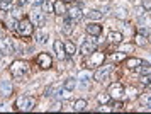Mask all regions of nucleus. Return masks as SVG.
Here are the masks:
<instances>
[{"mask_svg": "<svg viewBox=\"0 0 151 114\" xmlns=\"http://www.w3.org/2000/svg\"><path fill=\"white\" fill-rule=\"evenodd\" d=\"M15 107L19 109V111H24V113L32 111V109L36 107V99H34V97H31V95H22V97L17 99Z\"/></svg>", "mask_w": 151, "mask_h": 114, "instance_id": "nucleus-1", "label": "nucleus"}, {"mask_svg": "<svg viewBox=\"0 0 151 114\" xmlns=\"http://www.w3.org/2000/svg\"><path fill=\"white\" fill-rule=\"evenodd\" d=\"M10 73L14 75V77H17V78H21L22 75H27L29 73V63L27 61H22V60L14 61L10 65Z\"/></svg>", "mask_w": 151, "mask_h": 114, "instance_id": "nucleus-2", "label": "nucleus"}, {"mask_svg": "<svg viewBox=\"0 0 151 114\" xmlns=\"http://www.w3.org/2000/svg\"><path fill=\"white\" fill-rule=\"evenodd\" d=\"M112 70H114V65H100V67H97V72L93 73V78L97 82H105L109 80L110 73H112Z\"/></svg>", "mask_w": 151, "mask_h": 114, "instance_id": "nucleus-3", "label": "nucleus"}, {"mask_svg": "<svg viewBox=\"0 0 151 114\" xmlns=\"http://www.w3.org/2000/svg\"><path fill=\"white\" fill-rule=\"evenodd\" d=\"M17 31L24 38H31L32 36V31H34V24L31 22V19H22L17 24Z\"/></svg>", "mask_w": 151, "mask_h": 114, "instance_id": "nucleus-4", "label": "nucleus"}, {"mask_svg": "<svg viewBox=\"0 0 151 114\" xmlns=\"http://www.w3.org/2000/svg\"><path fill=\"white\" fill-rule=\"evenodd\" d=\"M105 60V54L104 53H99V51H93V53L88 54V60L85 61V65L88 68H95V67H100Z\"/></svg>", "mask_w": 151, "mask_h": 114, "instance_id": "nucleus-5", "label": "nucleus"}, {"mask_svg": "<svg viewBox=\"0 0 151 114\" xmlns=\"http://www.w3.org/2000/svg\"><path fill=\"white\" fill-rule=\"evenodd\" d=\"M36 63L37 67L42 68V70H48V68L53 67V58L49 56V53H39L36 56Z\"/></svg>", "mask_w": 151, "mask_h": 114, "instance_id": "nucleus-6", "label": "nucleus"}, {"mask_svg": "<svg viewBox=\"0 0 151 114\" xmlns=\"http://www.w3.org/2000/svg\"><path fill=\"white\" fill-rule=\"evenodd\" d=\"M31 22H32L34 26H37V27L44 26V22H46V19H44V12H42L39 7H34V9H32V12H31Z\"/></svg>", "mask_w": 151, "mask_h": 114, "instance_id": "nucleus-7", "label": "nucleus"}, {"mask_svg": "<svg viewBox=\"0 0 151 114\" xmlns=\"http://www.w3.org/2000/svg\"><path fill=\"white\" fill-rule=\"evenodd\" d=\"M12 53H15L14 41L10 39V38L0 39V54H12Z\"/></svg>", "mask_w": 151, "mask_h": 114, "instance_id": "nucleus-8", "label": "nucleus"}, {"mask_svg": "<svg viewBox=\"0 0 151 114\" xmlns=\"http://www.w3.org/2000/svg\"><path fill=\"white\" fill-rule=\"evenodd\" d=\"M126 94V89L122 87V84H112L109 87V95L110 97H114V99H121L122 95Z\"/></svg>", "mask_w": 151, "mask_h": 114, "instance_id": "nucleus-9", "label": "nucleus"}, {"mask_svg": "<svg viewBox=\"0 0 151 114\" xmlns=\"http://www.w3.org/2000/svg\"><path fill=\"white\" fill-rule=\"evenodd\" d=\"M53 49H55V54L58 60H65V56H66V51H65V44H63V41L56 39L53 43Z\"/></svg>", "mask_w": 151, "mask_h": 114, "instance_id": "nucleus-10", "label": "nucleus"}, {"mask_svg": "<svg viewBox=\"0 0 151 114\" xmlns=\"http://www.w3.org/2000/svg\"><path fill=\"white\" fill-rule=\"evenodd\" d=\"M12 90L14 89H12V84L9 80L4 78V80L0 82V97H10L12 95Z\"/></svg>", "mask_w": 151, "mask_h": 114, "instance_id": "nucleus-11", "label": "nucleus"}, {"mask_svg": "<svg viewBox=\"0 0 151 114\" xmlns=\"http://www.w3.org/2000/svg\"><path fill=\"white\" fill-rule=\"evenodd\" d=\"M141 63H143V60H139V58H127L126 60V68L131 70V72H136V70H139Z\"/></svg>", "mask_w": 151, "mask_h": 114, "instance_id": "nucleus-12", "label": "nucleus"}, {"mask_svg": "<svg viewBox=\"0 0 151 114\" xmlns=\"http://www.w3.org/2000/svg\"><path fill=\"white\" fill-rule=\"evenodd\" d=\"M90 72H80L78 73V77H76V82L80 84V87L82 89H87L88 87V80H90Z\"/></svg>", "mask_w": 151, "mask_h": 114, "instance_id": "nucleus-13", "label": "nucleus"}, {"mask_svg": "<svg viewBox=\"0 0 151 114\" xmlns=\"http://www.w3.org/2000/svg\"><path fill=\"white\" fill-rule=\"evenodd\" d=\"M80 51H82L85 56H88L90 53H93V51H97V46L93 41H85L82 44V48H80Z\"/></svg>", "mask_w": 151, "mask_h": 114, "instance_id": "nucleus-14", "label": "nucleus"}, {"mask_svg": "<svg viewBox=\"0 0 151 114\" xmlns=\"http://www.w3.org/2000/svg\"><path fill=\"white\" fill-rule=\"evenodd\" d=\"M107 39H109L110 43H114V44H121V43H122V33H119V31H109Z\"/></svg>", "mask_w": 151, "mask_h": 114, "instance_id": "nucleus-15", "label": "nucleus"}, {"mask_svg": "<svg viewBox=\"0 0 151 114\" xmlns=\"http://www.w3.org/2000/svg\"><path fill=\"white\" fill-rule=\"evenodd\" d=\"M87 33H88L90 36H99V34L102 33V26L97 24V22H88V26H87Z\"/></svg>", "mask_w": 151, "mask_h": 114, "instance_id": "nucleus-16", "label": "nucleus"}, {"mask_svg": "<svg viewBox=\"0 0 151 114\" xmlns=\"http://www.w3.org/2000/svg\"><path fill=\"white\" fill-rule=\"evenodd\" d=\"M85 15H87V19L88 20H100L104 17V14L100 12V10H97V9H90V10H87Z\"/></svg>", "mask_w": 151, "mask_h": 114, "instance_id": "nucleus-17", "label": "nucleus"}, {"mask_svg": "<svg viewBox=\"0 0 151 114\" xmlns=\"http://www.w3.org/2000/svg\"><path fill=\"white\" fill-rule=\"evenodd\" d=\"M73 24H75V20H73V19H65V20H63L61 31L65 34H71V33H73V27H75Z\"/></svg>", "mask_w": 151, "mask_h": 114, "instance_id": "nucleus-18", "label": "nucleus"}, {"mask_svg": "<svg viewBox=\"0 0 151 114\" xmlns=\"http://www.w3.org/2000/svg\"><path fill=\"white\" fill-rule=\"evenodd\" d=\"M68 15H70V19H73L76 22V20L82 19V9L80 7H71L68 10Z\"/></svg>", "mask_w": 151, "mask_h": 114, "instance_id": "nucleus-19", "label": "nucleus"}, {"mask_svg": "<svg viewBox=\"0 0 151 114\" xmlns=\"http://www.w3.org/2000/svg\"><path fill=\"white\" fill-rule=\"evenodd\" d=\"M41 10L44 14H51V12H55V5H53L49 0H42L41 2Z\"/></svg>", "mask_w": 151, "mask_h": 114, "instance_id": "nucleus-20", "label": "nucleus"}, {"mask_svg": "<svg viewBox=\"0 0 151 114\" xmlns=\"http://www.w3.org/2000/svg\"><path fill=\"white\" fill-rule=\"evenodd\" d=\"M48 38H49V34L46 33V31H42V29H39V31L36 33V39H37L39 44H44V43L48 41Z\"/></svg>", "mask_w": 151, "mask_h": 114, "instance_id": "nucleus-21", "label": "nucleus"}, {"mask_svg": "<svg viewBox=\"0 0 151 114\" xmlns=\"http://www.w3.org/2000/svg\"><path fill=\"white\" fill-rule=\"evenodd\" d=\"M53 5H55V14H58V15H63V14L66 12V7H65V2L63 0H58Z\"/></svg>", "mask_w": 151, "mask_h": 114, "instance_id": "nucleus-22", "label": "nucleus"}, {"mask_svg": "<svg viewBox=\"0 0 151 114\" xmlns=\"http://www.w3.org/2000/svg\"><path fill=\"white\" fill-rule=\"evenodd\" d=\"M85 107H87V101H85V99H78V101L73 102V111H76V113L83 111Z\"/></svg>", "mask_w": 151, "mask_h": 114, "instance_id": "nucleus-23", "label": "nucleus"}, {"mask_svg": "<svg viewBox=\"0 0 151 114\" xmlns=\"http://www.w3.org/2000/svg\"><path fill=\"white\" fill-rule=\"evenodd\" d=\"M63 44H65V51L66 54H75L76 53V48L73 43H70V41H63Z\"/></svg>", "mask_w": 151, "mask_h": 114, "instance_id": "nucleus-24", "label": "nucleus"}, {"mask_svg": "<svg viewBox=\"0 0 151 114\" xmlns=\"http://www.w3.org/2000/svg\"><path fill=\"white\" fill-rule=\"evenodd\" d=\"M58 90H60V85H51V87L46 89V97H55L56 94H58Z\"/></svg>", "mask_w": 151, "mask_h": 114, "instance_id": "nucleus-25", "label": "nucleus"}, {"mask_svg": "<svg viewBox=\"0 0 151 114\" xmlns=\"http://www.w3.org/2000/svg\"><path fill=\"white\" fill-rule=\"evenodd\" d=\"M76 84H78V82H76L75 78H66V80H65V84H63V87L68 89V90H73V89L76 87Z\"/></svg>", "mask_w": 151, "mask_h": 114, "instance_id": "nucleus-26", "label": "nucleus"}, {"mask_svg": "<svg viewBox=\"0 0 151 114\" xmlns=\"http://www.w3.org/2000/svg\"><path fill=\"white\" fill-rule=\"evenodd\" d=\"M116 15H117V17H119V19L126 20V19H127V10H126L124 7H119V9H117V10H116Z\"/></svg>", "mask_w": 151, "mask_h": 114, "instance_id": "nucleus-27", "label": "nucleus"}, {"mask_svg": "<svg viewBox=\"0 0 151 114\" xmlns=\"http://www.w3.org/2000/svg\"><path fill=\"white\" fill-rule=\"evenodd\" d=\"M139 70H141V73H143V75L151 73V65L148 63V61H143V63H141V67H139Z\"/></svg>", "mask_w": 151, "mask_h": 114, "instance_id": "nucleus-28", "label": "nucleus"}, {"mask_svg": "<svg viewBox=\"0 0 151 114\" xmlns=\"http://www.w3.org/2000/svg\"><path fill=\"white\" fill-rule=\"evenodd\" d=\"M97 101L100 102V104H107V102L110 101L109 92H107V94H104V92H102V94H99V95H97Z\"/></svg>", "mask_w": 151, "mask_h": 114, "instance_id": "nucleus-29", "label": "nucleus"}, {"mask_svg": "<svg viewBox=\"0 0 151 114\" xmlns=\"http://www.w3.org/2000/svg\"><path fill=\"white\" fill-rule=\"evenodd\" d=\"M58 95L60 97H63V99H68L70 95H71V90H68V89H65V87H60V90H58Z\"/></svg>", "mask_w": 151, "mask_h": 114, "instance_id": "nucleus-30", "label": "nucleus"}, {"mask_svg": "<svg viewBox=\"0 0 151 114\" xmlns=\"http://www.w3.org/2000/svg\"><path fill=\"white\" fill-rule=\"evenodd\" d=\"M136 44L137 46H146V44H148V41L144 39L143 34H136Z\"/></svg>", "mask_w": 151, "mask_h": 114, "instance_id": "nucleus-31", "label": "nucleus"}, {"mask_svg": "<svg viewBox=\"0 0 151 114\" xmlns=\"http://www.w3.org/2000/svg\"><path fill=\"white\" fill-rule=\"evenodd\" d=\"M17 24H19V22H17L15 17H9V19H7V27H9V29H15Z\"/></svg>", "mask_w": 151, "mask_h": 114, "instance_id": "nucleus-32", "label": "nucleus"}, {"mask_svg": "<svg viewBox=\"0 0 151 114\" xmlns=\"http://www.w3.org/2000/svg\"><path fill=\"white\" fill-rule=\"evenodd\" d=\"M0 9H2V10H10V9H12V4H10L9 0H2V2H0Z\"/></svg>", "mask_w": 151, "mask_h": 114, "instance_id": "nucleus-33", "label": "nucleus"}, {"mask_svg": "<svg viewBox=\"0 0 151 114\" xmlns=\"http://www.w3.org/2000/svg\"><path fill=\"white\" fill-rule=\"evenodd\" d=\"M127 95H129V99H136V95H137V90H136V87H129L127 90Z\"/></svg>", "mask_w": 151, "mask_h": 114, "instance_id": "nucleus-34", "label": "nucleus"}, {"mask_svg": "<svg viewBox=\"0 0 151 114\" xmlns=\"http://www.w3.org/2000/svg\"><path fill=\"white\" fill-rule=\"evenodd\" d=\"M141 84H143V85H150L151 84V73L143 75V77H141Z\"/></svg>", "mask_w": 151, "mask_h": 114, "instance_id": "nucleus-35", "label": "nucleus"}, {"mask_svg": "<svg viewBox=\"0 0 151 114\" xmlns=\"http://www.w3.org/2000/svg\"><path fill=\"white\" fill-rule=\"evenodd\" d=\"M141 101H143V104H151V94H144L143 97H141Z\"/></svg>", "mask_w": 151, "mask_h": 114, "instance_id": "nucleus-36", "label": "nucleus"}, {"mask_svg": "<svg viewBox=\"0 0 151 114\" xmlns=\"http://www.w3.org/2000/svg\"><path fill=\"white\" fill-rule=\"evenodd\" d=\"M143 7H144V10H146V12L151 10V0H143Z\"/></svg>", "mask_w": 151, "mask_h": 114, "instance_id": "nucleus-37", "label": "nucleus"}, {"mask_svg": "<svg viewBox=\"0 0 151 114\" xmlns=\"http://www.w3.org/2000/svg\"><path fill=\"white\" fill-rule=\"evenodd\" d=\"M61 109V102H55L51 107H49V111H60Z\"/></svg>", "mask_w": 151, "mask_h": 114, "instance_id": "nucleus-38", "label": "nucleus"}, {"mask_svg": "<svg viewBox=\"0 0 151 114\" xmlns=\"http://www.w3.org/2000/svg\"><path fill=\"white\" fill-rule=\"evenodd\" d=\"M122 107H124V106H122V102H119V101H117L116 104L112 106V111H121Z\"/></svg>", "mask_w": 151, "mask_h": 114, "instance_id": "nucleus-39", "label": "nucleus"}, {"mask_svg": "<svg viewBox=\"0 0 151 114\" xmlns=\"http://www.w3.org/2000/svg\"><path fill=\"white\" fill-rule=\"evenodd\" d=\"M144 12H146V10H144V7H143V5L137 7V9H136V15H139V17H141V15H143Z\"/></svg>", "mask_w": 151, "mask_h": 114, "instance_id": "nucleus-40", "label": "nucleus"}, {"mask_svg": "<svg viewBox=\"0 0 151 114\" xmlns=\"http://www.w3.org/2000/svg\"><path fill=\"white\" fill-rule=\"evenodd\" d=\"M114 60H116V61H119V60H124V53H122V51H119L117 54H114Z\"/></svg>", "mask_w": 151, "mask_h": 114, "instance_id": "nucleus-41", "label": "nucleus"}, {"mask_svg": "<svg viewBox=\"0 0 151 114\" xmlns=\"http://www.w3.org/2000/svg\"><path fill=\"white\" fill-rule=\"evenodd\" d=\"M122 51H132V44H126V46H122Z\"/></svg>", "mask_w": 151, "mask_h": 114, "instance_id": "nucleus-42", "label": "nucleus"}, {"mask_svg": "<svg viewBox=\"0 0 151 114\" xmlns=\"http://www.w3.org/2000/svg\"><path fill=\"white\" fill-rule=\"evenodd\" d=\"M29 0H19V4H21V5H24V4H27Z\"/></svg>", "mask_w": 151, "mask_h": 114, "instance_id": "nucleus-43", "label": "nucleus"}, {"mask_svg": "<svg viewBox=\"0 0 151 114\" xmlns=\"http://www.w3.org/2000/svg\"><path fill=\"white\" fill-rule=\"evenodd\" d=\"M148 39H150V43H151V31L148 33Z\"/></svg>", "mask_w": 151, "mask_h": 114, "instance_id": "nucleus-44", "label": "nucleus"}, {"mask_svg": "<svg viewBox=\"0 0 151 114\" xmlns=\"http://www.w3.org/2000/svg\"><path fill=\"white\" fill-rule=\"evenodd\" d=\"M63 2H73V0H63Z\"/></svg>", "mask_w": 151, "mask_h": 114, "instance_id": "nucleus-45", "label": "nucleus"}, {"mask_svg": "<svg viewBox=\"0 0 151 114\" xmlns=\"http://www.w3.org/2000/svg\"><path fill=\"white\" fill-rule=\"evenodd\" d=\"M9 2H12V0H9Z\"/></svg>", "mask_w": 151, "mask_h": 114, "instance_id": "nucleus-46", "label": "nucleus"}, {"mask_svg": "<svg viewBox=\"0 0 151 114\" xmlns=\"http://www.w3.org/2000/svg\"><path fill=\"white\" fill-rule=\"evenodd\" d=\"M150 87H151V84H150Z\"/></svg>", "mask_w": 151, "mask_h": 114, "instance_id": "nucleus-47", "label": "nucleus"}, {"mask_svg": "<svg viewBox=\"0 0 151 114\" xmlns=\"http://www.w3.org/2000/svg\"><path fill=\"white\" fill-rule=\"evenodd\" d=\"M0 2H2V0H0Z\"/></svg>", "mask_w": 151, "mask_h": 114, "instance_id": "nucleus-48", "label": "nucleus"}]
</instances>
